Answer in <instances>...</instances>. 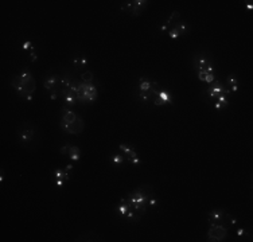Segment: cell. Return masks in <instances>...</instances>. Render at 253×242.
I'll use <instances>...</instances> for the list:
<instances>
[{
    "label": "cell",
    "mask_w": 253,
    "mask_h": 242,
    "mask_svg": "<svg viewBox=\"0 0 253 242\" xmlns=\"http://www.w3.org/2000/svg\"><path fill=\"white\" fill-rule=\"evenodd\" d=\"M209 221H214V222H221L226 219V211L222 210V209H214V210L209 211Z\"/></svg>",
    "instance_id": "9"
},
{
    "label": "cell",
    "mask_w": 253,
    "mask_h": 242,
    "mask_svg": "<svg viewBox=\"0 0 253 242\" xmlns=\"http://www.w3.org/2000/svg\"><path fill=\"white\" fill-rule=\"evenodd\" d=\"M62 97H63V100L67 102V104H69V105H76V104H77V96H76V93H73L70 89H67V92L62 94Z\"/></svg>",
    "instance_id": "11"
},
{
    "label": "cell",
    "mask_w": 253,
    "mask_h": 242,
    "mask_svg": "<svg viewBox=\"0 0 253 242\" xmlns=\"http://www.w3.org/2000/svg\"><path fill=\"white\" fill-rule=\"evenodd\" d=\"M215 108H217V109H222V108H224V105H222L221 102L217 101V102H215Z\"/></svg>",
    "instance_id": "36"
},
{
    "label": "cell",
    "mask_w": 253,
    "mask_h": 242,
    "mask_svg": "<svg viewBox=\"0 0 253 242\" xmlns=\"http://www.w3.org/2000/svg\"><path fill=\"white\" fill-rule=\"evenodd\" d=\"M78 120V116H77L74 112L69 110V109H63V116H62V121H65L66 124H73Z\"/></svg>",
    "instance_id": "10"
},
{
    "label": "cell",
    "mask_w": 253,
    "mask_h": 242,
    "mask_svg": "<svg viewBox=\"0 0 253 242\" xmlns=\"http://www.w3.org/2000/svg\"><path fill=\"white\" fill-rule=\"evenodd\" d=\"M11 85L19 93L20 97H24L27 101L32 100V93L35 92V88H36V82H35V78L31 71L23 70L22 73L15 76L11 81Z\"/></svg>",
    "instance_id": "1"
},
{
    "label": "cell",
    "mask_w": 253,
    "mask_h": 242,
    "mask_svg": "<svg viewBox=\"0 0 253 242\" xmlns=\"http://www.w3.org/2000/svg\"><path fill=\"white\" fill-rule=\"evenodd\" d=\"M69 156H70V159H71L73 161H77L79 159V153H70Z\"/></svg>",
    "instance_id": "32"
},
{
    "label": "cell",
    "mask_w": 253,
    "mask_h": 242,
    "mask_svg": "<svg viewBox=\"0 0 253 242\" xmlns=\"http://www.w3.org/2000/svg\"><path fill=\"white\" fill-rule=\"evenodd\" d=\"M0 174H1V175H0V180H3V178H4V169H1V171H0Z\"/></svg>",
    "instance_id": "40"
},
{
    "label": "cell",
    "mask_w": 253,
    "mask_h": 242,
    "mask_svg": "<svg viewBox=\"0 0 253 242\" xmlns=\"http://www.w3.org/2000/svg\"><path fill=\"white\" fill-rule=\"evenodd\" d=\"M215 100H217L218 102H221L222 105H224V108L229 105V101H227V98H226V96H225V94H218V96L215 97Z\"/></svg>",
    "instance_id": "23"
},
{
    "label": "cell",
    "mask_w": 253,
    "mask_h": 242,
    "mask_svg": "<svg viewBox=\"0 0 253 242\" xmlns=\"http://www.w3.org/2000/svg\"><path fill=\"white\" fill-rule=\"evenodd\" d=\"M209 222H210V229L207 231V241H214V242L224 241L226 238L227 229L225 226H222V225L215 223L213 221H209Z\"/></svg>",
    "instance_id": "3"
},
{
    "label": "cell",
    "mask_w": 253,
    "mask_h": 242,
    "mask_svg": "<svg viewBox=\"0 0 253 242\" xmlns=\"http://www.w3.org/2000/svg\"><path fill=\"white\" fill-rule=\"evenodd\" d=\"M139 89H140V90H144V92L151 90V82H148V81H146L144 78H141V79H140Z\"/></svg>",
    "instance_id": "19"
},
{
    "label": "cell",
    "mask_w": 253,
    "mask_h": 242,
    "mask_svg": "<svg viewBox=\"0 0 253 242\" xmlns=\"http://www.w3.org/2000/svg\"><path fill=\"white\" fill-rule=\"evenodd\" d=\"M146 3H148V1H144V0H136V1H133V4H132V14L140 15V7L144 6Z\"/></svg>",
    "instance_id": "12"
},
{
    "label": "cell",
    "mask_w": 253,
    "mask_h": 242,
    "mask_svg": "<svg viewBox=\"0 0 253 242\" xmlns=\"http://www.w3.org/2000/svg\"><path fill=\"white\" fill-rule=\"evenodd\" d=\"M77 101L79 102H93L97 100V88L93 84H86V82H79L77 85Z\"/></svg>",
    "instance_id": "2"
},
{
    "label": "cell",
    "mask_w": 253,
    "mask_h": 242,
    "mask_svg": "<svg viewBox=\"0 0 253 242\" xmlns=\"http://www.w3.org/2000/svg\"><path fill=\"white\" fill-rule=\"evenodd\" d=\"M79 152L81 151H79L78 147H74V145H70L69 144V155L70 153H79Z\"/></svg>",
    "instance_id": "27"
},
{
    "label": "cell",
    "mask_w": 253,
    "mask_h": 242,
    "mask_svg": "<svg viewBox=\"0 0 253 242\" xmlns=\"http://www.w3.org/2000/svg\"><path fill=\"white\" fill-rule=\"evenodd\" d=\"M59 84H61V78H59L58 76H49V77H46L44 81H43L44 88H46L49 92H51V93L57 90Z\"/></svg>",
    "instance_id": "8"
},
{
    "label": "cell",
    "mask_w": 253,
    "mask_h": 242,
    "mask_svg": "<svg viewBox=\"0 0 253 242\" xmlns=\"http://www.w3.org/2000/svg\"><path fill=\"white\" fill-rule=\"evenodd\" d=\"M59 125H61V128L63 129L65 132H67V133L79 134L82 131H84V120H82L81 117H78V120L73 124H66L65 121H61Z\"/></svg>",
    "instance_id": "4"
},
{
    "label": "cell",
    "mask_w": 253,
    "mask_h": 242,
    "mask_svg": "<svg viewBox=\"0 0 253 242\" xmlns=\"http://www.w3.org/2000/svg\"><path fill=\"white\" fill-rule=\"evenodd\" d=\"M160 92H162V89H159V85H157V82H151V93L155 94L156 97H159Z\"/></svg>",
    "instance_id": "21"
},
{
    "label": "cell",
    "mask_w": 253,
    "mask_h": 242,
    "mask_svg": "<svg viewBox=\"0 0 253 242\" xmlns=\"http://www.w3.org/2000/svg\"><path fill=\"white\" fill-rule=\"evenodd\" d=\"M124 160H125V159L122 158L121 155H114L113 158H112V161H113L114 164H121Z\"/></svg>",
    "instance_id": "25"
},
{
    "label": "cell",
    "mask_w": 253,
    "mask_h": 242,
    "mask_svg": "<svg viewBox=\"0 0 253 242\" xmlns=\"http://www.w3.org/2000/svg\"><path fill=\"white\" fill-rule=\"evenodd\" d=\"M192 61H194V66H195V69H198V71L199 70H206L209 66H211L210 59L207 58V57H205L202 53L195 54V55L192 57Z\"/></svg>",
    "instance_id": "6"
},
{
    "label": "cell",
    "mask_w": 253,
    "mask_h": 242,
    "mask_svg": "<svg viewBox=\"0 0 253 242\" xmlns=\"http://www.w3.org/2000/svg\"><path fill=\"white\" fill-rule=\"evenodd\" d=\"M71 168H73V166H71V164H69V166L66 167V171H69V169H71Z\"/></svg>",
    "instance_id": "43"
},
{
    "label": "cell",
    "mask_w": 253,
    "mask_h": 242,
    "mask_svg": "<svg viewBox=\"0 0 253 242\" xmlns=\"http://www.w3.org/2000/svg\"><path fill=\"white\" fill-rule=\"evenodd\" d=\"M237 234H238V237H242V235H246V231H245L244 229H238V230H237Z\"/></svg>",
    "instance_id": "34"
},
{
    "label": "cell",
    "mask_w": 253,
    "mask_h": 242,
    "mask_svg": "<svg viewBox=\"0 0 253 242\" xmlns=\"http://www.w3.org/2000/svg\"><path fill=\"white\" fill-rule=\"evenodd\" d=\"M81 79H82V82H86V84H92V82H93V79H94L93 73H92L90 70L84 71V73L81 74Z\"/></svg>",
    "instance_id": "16"
},
{
    "label": "cell",
    "mask_w": 253,
    "mask_h": 242,
    "mask_svg": "<svg viewBox=\"0 0 253 242\" xmlns=\"http://www.w3.org/2000/svg\"><path fill=\"white\" fill-rule=\"evenodd\" d=\"M27 49H31V50H34V46H32V43H31V42H26V43L23 44V50H27Z\"/></svg>",
    "instance_id": "31"
},
{
    "label": "cell",
    "mask_w": 253,
    "mask_h": 242,
    "mask_svg": "<svg viewBox=\"0 0 253 242\" xmlns=\"http://www.w3.org/2000/svg\"><path fill=\"white\" fill-rule=\"evenodd\" d=\"M230 89H232L233 92H237V89L238 88H237V85H234V86H230Z\"/></svg>",
    "instance_id": "42"
},
{
    "label": "cell",
    "mask_w": 253,
    "mask_h": 242,
    "mask_svg": "<svg viewBox=\"0 0 253 242\" xmlns=\"http://www.w3.org/2000/svg\"><path fill=\"white\" fill-rule=\"evenodd\" d=\"M59 152H61L62 155H66V153H69V144H66V145L61 147V149H59Z\"/></svg>",
    "instance_id": "30"
},
{
    "label": "cell",
    "mask_w": 253,
    "mask_h": 242,
    "mask_svg": "<svg viewBox=\"0 0 253 242\" xmlns=\"http://www.w3.org/2000/svg\"><path fill=\"white\" fill-rule=\"evenodd\" d=\"M50 98H51V100H55V98H57V93H55V92L50 93Z\"/></svg>",
    "instance_id": "38"
},
{
    "label": "cell",
    "mask_w": 253,
    "mask_h": 242,
    "mask_svg": "<svg viewBox=\"0 0 253 242\" xmlns=\"http://www.w3.org/2000/svg\"><path fill=\"white\" fill-rule=\"evenodd\" d=\"M96 234H94V231H87V233L82 234L81 237H78V238L76 239V241H94V238H96Z\"/></svg>",
    "instance_id": "14"
},
{
    "label": "cell",
    "mask_w": 253,
    "mask_h": 242,
    "mask_svg": "<svg viewBox=\"0 0 253 242\" xmlns=\"http://www.w3.org/2000/svg\"><path fill=\"white\" fill-rule=\"evenodd\" d=\"M63 182H65L63 179H57L55 183H57V186H58V187H62V186H63Z\"/></svg>",
    "instance_id": "35"
},
{
    "label": "cell",
    "mask_w": 253,
    "mask_h": 242,
    "mask_svg": "<svg viewBox=\"0 0 253 242\" xmlns=\"http://www.w3.org/2000/svg\"><path fill=\"white\" fill-rule=\"evenodd\" d=\"M30 57H31V62L36 61V55H35V53H31V55H30Z\"/></svg>",
    "instance_id": "39"
},
{
    "label": "cell",
    "mask_w": 253,
    "mask_h": 242,
    "mask_svg": "<svg viewBox=\"0 0 253 242\" xmlns=\"http://www.w3.org/2000/svg\"><path fill=\"white\" fill-rule=\"evenodd\" d=\"M154 104H155V105H164V101H163V100H160L159 97H156V98H155V101H154Z\"/></svg>",
    "instance_id": "33"
},
{
    "label": "cell",
    "mask_w": 253,
    "mask_h": 242,
    "mask_svg": "<svg viewBox=\"0 0 253 242\" xmlns=\"http://www.w3.org/2000/svg\"><path fill=\"white\" fill-rule=\"evenodd\" d=\"M229 93H230L229 89L224 88V86H222V85L219 84L218 81H214L211 86L207 89V94H209L211 98H215L218 94H225V96H226V94H229Z\"/></svg>",
    "instance_id": "7"
},
{
    "label": "cell",
    "mask_w": 253,
    "mask_h": 242,
    "mask_svg": "<svg viewBox=\"0 0 253 242\" xmlns=\"http://www.w3.org/2000/svg\"><path fill=\"white\" fill-rule=\"evenodd\" d=\"M215 81V77H214V74H207V77H206V81L205 82H209V84H213V82Z\"/></svg>",
    "instance_id": "29"
},
{
    "label": "cell",
    "mask_w": 253,
    "mask_h": 242,
    "mask_svg": "<svg viewBox=\"0 0 253 242\" xmlns=\"http://www.w3.org/2000/svg\"><path fill=\"white\" fill-rule=\"evenodd\" d=\"M246 7H248L249 9H252V8H253V6L250 4V1H246Z\"/></svg>",
    "instance_id": "41"
},
{
    "label": "cell",
    "mask_w": 253,
    "mask_h": 242,
    "mask_svg": "<svg viewBox=\"0 0 253 242\" xmlns=\"http://www.w3.org/2000/svg\"><path fill=\"white\" fill-rule=\"evenodd\" d=\"M127 160L131 161V163H133L135 166H139V164H140V159L137 158V156H136V158H127Z\"/></svg>",
    "instance_id": "28"
},
{
    "label": "cell",
    "mask_w": 253,
    "mask_h": 242,
    "mask_svg": "<svg viewBox=\"0 0 253 242\" xmlns=\"http://www.w3.org/2000/svg\"><path fill=\"white\" fill-rule=\"evenodd\" d=\"M87 63V61H86V57H81V65H86Z\"/></svg>",
    "instance_id": "37"
},
{
    "label": "cell",
    "mask_w": 253,
    "mask_h": 242,
    "mask_svg": "<svg viewBox=\"0 0 253 242\" xmlns=\"http://www.w3.org/2000/svg\"><path fill=\"white\" fill-rule=\"evenodd\" d=\"M120 149H121V151L124 152V153L128 155V158H136V156H137L136 152H135L133 149L129 148L128 145H125V144H120Z\"/></svg>",
    "instance_id": "15"
},
{
    "label": "cell",
    "mask_w": 253,
    "mask_h": 242,
    "mask_svg": "<svg viewBox=\"0 0 253 242\" xmlns=\"http://www.w3.org/2000/svg\"><path fill=\"white\" fill-rule=\"evenodd\" d=\"M128 209H129V206H128V204H127V203H122V202H120V204L116 207V211L120 214V215L122 217V218H124V215H125V214H127V211H128Z\"/></svg>",
    "instance_id": "17"
},
{
    "label": "cell",
    "mask_w": 253,
    "mask_h": 242,
    "mask_svg": "<svg viewBox=\"0 0 253 242\" xmlns=\"http://www.w3.org/2000/svg\"><path fill=\"white\" fill-rule=\"evenodd\" d=\"M168 35H170V38H172V39H176L178 36H180V35H182V34H180L179 28H178L176 26H172L171 28L168 30Z\"/></svg>",
    "instance_id": "18"
},
{
    "label": "cell",
    "mask_w": 253,
    "mask_h": 242,
    "mask_svg": "<svg viewBox=\"0 0 253 242\" xmlns=\"http://www.w3.org/2000/svg\"><path fill=\"white\" fill-rule=\"evenodd\" d=\"M51 175H54L57 179H63V180H69V174L66 171H63L62 168H58L52 172Z\"/></svg>",
    "instance_id": "13"
},
{
    "label": "cell",
    "mask_w": 253,
    "mask_h": 242,
    "mask_svg": "<svg viewBox=\"0 0 253 242\" xmlns=\"http://www.w3.org/2000/svg\"><path fill=\"white\" fill-rule=\"evenodd\" d=\"M226 82L230 85V86H234V85H237V78H236V76H234V74H230V76L227 77Z\"/></svg>",
    "instance_id": "24"
},
{
    "label": "cell",
    "mask_w": 253,
    "mask_h": 242,
    "mask_svg": "<svg viewBox=\"0 0 253 242\" xmlns=\"http://www.w3.org/2000/svg\"><path fill=\"white\" fill-rule=\"evenodd\" d=\"M159 98H160V100H163V101H164V104H171V102H172V100H171V96H170V94L167 93L166 90H162V92H160V94H159Z\"/></svg>",
    "instance_id": "20"
},
{
    "label": "cell",
    "mask_w": 253,
    "mask_h": 242,
    "mask_svg": "<svg viewBox=\"0 0 253 242\" xmlns=\"http://www.w3.org/2000/svg\"><path fill=\"white\" fill-rule=\"evenodd\" d=\"M139 97L143 100V101H147V100H149V98L152 97V93H151V90H148V92L140 90V92H139Z\"/></svg>",
    "instance_id": "22"
},
{
    "label": "cell",
    "mask_w": 253,
    "mask_h": 242,
    "mask_svg": "<svg viewBox=\"0 0 253 242\" xmlns=\"http://www.w3.org/2000/svg\"><path fill=\"white\" fill-rule=\"evenodd\" d=\"M207 71L206 70H199L198 71V78H199V81H206V77H207Z\"/></svg>",
    "instance_id": "26"
},
{
    "label": "cell",
    "mask_w": 253,
    "mask_h": 242,
    "mask_svg": "<svg viewBox=\"0 0 253 242\" xmlns=\"http://www.w3.org/2000/svg\"><path fill=\"white\" fill-rule=\"evenodd\" d=\"M17 134H19V137H20V140L23 141V143H30V141H32V139H34V136H35V131L32 129V126L30 125L28 123H24L23 125L19 128Z\"/></svg>",
    "instance_id": "5"
}]
</instances>
